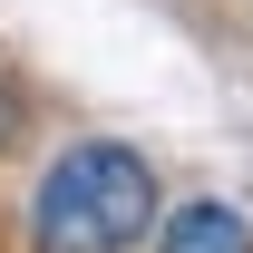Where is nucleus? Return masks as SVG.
<instances>
[{
	"mask_svg": "<svg viewBox=\"0 0 253 253\" xmlns=\"http://www.w3.org/2000/svg\"><path fill=\"white\" fill-rule=\"evenodd\" d=\"M156 253H253V214L195 195V205H175V214L156 224Z\"/></svg>",
	"mask_w": 253,
	"mask_h": 253,
	"instance_id": "2",
	"label": "nucleus"
},
{
	"mask_svg": "<svg viewBox=\"0 0 253 253\" xmlns=\"http://www.w3.org/2000/svg\"><path fill=\"white\" fill-rule=\"evenodd\" d=\"M166 224L156 166L117 136H78L30 185V253H136Z\"/></svg>",
	"mask_w": 253,
	"mask_h": 253,
	"instance_id": "1",
	"label": "nucleus"
},
{
	"mask_svg": "<svg viewBox=\"0 0 253 253\" xmlns=\"http://www.w3.org/2000/svg\"><path fill=\"white\" fill-rule=\"evenodd\" d=\"M175 10H195L205 30H253V0H175Z\"/></svg>",
	"mask_w": 253,
	"mask_h": 253,
	"instance_id": "3",
	"label": "nucleus"
},
{
	"mask_svg": "<svg viewBox=\"0 0 253 253\" xmlns=\"http://www.w3.org/2000/svg\"><path fill=\"white\" fill-rule=\"evenodd\" d=\"M20 136V78H10V59H0V146Z\"/></svg>",
	"mask_w": 253,
	"mask_h": 253,
	"instance_id": "4",
	"label": "nucleus"
}]
</instances>
